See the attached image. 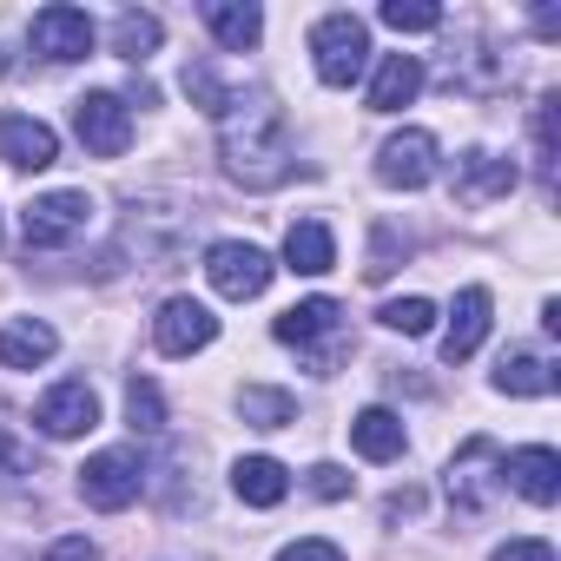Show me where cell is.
Listing matches in <instances>:
<instances>
[{
  "label": "cell",
  "mask_w": 561,
  "mask_h": 561,
  "mask_svg": "<svg viewBox=\"0 0 561 561\" xmlns=\"http://www.w3.org/2000/svg\"><path fill=\"white\" fill-rule=\"evenodd\" d=\"M351 449H357L364 462H397V456H403V416L383 410V403L357 410V416H351Z\"/></svg>",
  "instance_id": "obj_18"
},
{
  "label": "cell",
  "mask_w": 561,
  "mask_h": 561,
  "mask_svg": "<svg viewBox=\"0 0 561 561\" xmlns=\"http://www.w3.org/2000/svg\"><path fill=\"white\" fill-rule=\"evenodd\" d=\"M311 495H324V502H344V495H351V476H344L337 462H318V469H311Z\"/></svg>",
  "instance_id": "obj_31"
},
{
  "label": "cell",
  "mask_w": 561,
  "mask_h": 561,
  "mask_svg": "<svg viewBox=\"0 0 561 561\" xmlns=\"http://www.w3.org/2000/svg\"><path fill=\"white\" fill-rule=\"evenodd\" d=\"M238 416L251 430H291L298 423V397L291 390H271V383H244L238 390Z\"/></svg>",
  "instance_id": "obj_24"
},
{
  "label": "cell",
  "mask_w": 561,
  "mask_h": 561,
  "mask_svg": "<svg viewBox=\"0 0 561 561\" xmlns=\"http://www.w3.org/2000/svg\"><path fill=\"white\" fill-rule=\"evenodd\" d=\"M126 423H133L139 436H159V430H165V397H159V383H146V377L126 383Z\"/></svg>",
  "instance_id": "obj_26"
},
{
  "label": "cell",
  "mask_w": 561,
  "mask_h": 561,
  "mask_svg": "<svg viewBox=\"0 0 561 561\" xmlns=\"http://www.w3.org/2000/svg\"><path fill=\"white\" fill-rule=\"evenodd\" d=\"M205 27H211V41L225 54H244V47H257L264 14L251 8V0H205Z\"/></svg>",
  "instance_id": "obj_21"
},
{
  "label": "cell",
  "mask_w": 561,
  "mask_h": 561,
  "mask_svg": "<svg viewBox=\"0 0 561 561\" xmlns=\"http://www.w3.org/2000/svg\"><path fill=\"white\" fill-rule=\"evenodd\" d=\"M159 41H165L159 14H139V8H126V14L113 21V54H119V60H146Z\"/></svg>",
  "instance_id": "obj_25"
},
{
  "label": "cell",
  "mask_w": 561,
  "mask_h": 561,
  "mask_svg": "<svg viewBox=\"0 0 561 561\" xmlns=\"http://www.w3.org/2000/svg\"><path fill=\"white\" fill-rule=\"evenodd\" d=\"M0 159H8L14 172H47L60 159V139L34 113H0Z\"/></svg>",
  "instance_id": "obj_13"
},
{
  "label": "cell",
  "mask_w": 561,
  "mask_h": 561,
  "mask_svg": "<svg viewBox=\"0 0 561 561\" xmlns=\"http://www.w3.org/2000/svg\"><path fill=\"white\" fill-rule=\"evenodd\" d=\"M271 271H277V264H271L257 244H244V238H218V244L205 251V277H211V291H218V298H231V305L264 298Z\"/></svg>",
  "instance_id": "obj_5"
},
{
  "label": "cell",
  "mask_w": 561,
  "mask_h": 561,
  "mask_svg": "<svg viewBox=\"0 0 561 561\" xmlns=\"http://www.w3.org/2000/svg\"><path fill=\"white\" fill-rule=\"evenodd\" d=\"M211 337H218V318H211L198 298H165L159 318H152V344H159L165 357H192V351H205Z\"/></svg>",
  "instance_id": "obj_12"
},
{
  "label": "cell",
  "mask_w": 561,
  "mask_h": 561,
  "mask_svg": "<svg viewBox=\"0 0 561 561\" xmlns=\"http://www.w3.org/2000/svg\"><path fill=\"white\" fill-rule=\"evenodd\" d=\"M285 264H291L298 277H324V271L337 264V238H331V225L298 218V225L285 231Z\"/></svg>",
  "instance_id": "obj_22"
},
{
  "label": "cell",
  "mask_w": 561,
  "mask_h": 561,
  "mask_svg": "<svg viewBox=\"0 0 561 561\" xmlns=\"http://www.w3.org/2000/svg\"><path fill=\"white\" fill-rule=\"evenodd\" d=\"M515 192V159H495V152H462L456 159V198L462 205H489V198H508Z\"/></svg>",
  "instance_id": "obj_15"
},
{
  "label": "cell",
  "mask_w": 561,
  "mask_h": 561,
  "mask_svg": "<svg viewBox=\"0 0 561 561\" xmlns=\"http://www.w3.org/2000/svg\"><path fill=\"white\" fill-rule=\"evenodd\" d=\"M482 337H489V291L469 285V291H456V311H449V331H443V357L469 364L482 351Z\"/></svg>",
  "instance_id": "obj_16"
},
{
  "label": "cell",
  "mask_w": 561,
  "mask_h": 561,
  "mask_svg": "<svg viewBox=\"0 0 561 561\" xmlns=\"http://www.w3.org/2000/svg\"><path fill=\"white\" fill-rule=\"evenodd\" d=\"M502 489V449L489 436H469L456 456H449V502L456 508H489Z\"/></svg>",
  "instance_id": "obj_9"
},
{
  "label": "cell",
  "mask_w": 561,
  "mask_h": 561,
  "mask_svg": "<svg viewBox=\"0 0 561 561\" xmlns=\"http://www.w3.org/2000/svg\"><path fill=\"white\" fill-rule=\"evenodd\" d=\"M311 60H318L324 87H357L364 67H370V27L357 14H324L311 27Z\"/></svg>",
  "instance_id": "obj_3"
},
{
  "label": "cell",
  "mask_w": 561,
  "mask_h": 561,
  "mask_svg": "<svg viewBox=\"0 0 561 561\" xmlns=\"http://www.w3.org/2000/svg\"><path fill=\"white\" fill-rule=\"evenodd\" d=\"M34 423H41V436H54V443L87 436V430L100 423V397H93V383H80V377L54 383V390L34 403Z\"/></svg>",
  "instance_id": "obj_10"
},
{
  "label": "cell",
  "mask_w": 561,
  "mask_h": 561,
  "mask_svg": "<svg viewBox=\"0 0 561 561\" xmlns=\"http://www.w3.org/2000/svg\"><path fill=\"white\" fill-rule=\"evenodd\" d=\"M277 561H344V548L324 541V535H305V541H291V548H277Z\"/></svg>",
  "instance_id": "obj_29"
},
{
  "label": "cell",
  "mask_w": 561,
  "mask_h": 561,
  "mask_svg": "<svg viewBox=\"0 0 561 561\" xmlns=\"http://www.w3.org/2000/svg\"><path fill=\"white\" fill-rule=\"evenodd\" d=\"M231 489H238V502H251V508H277L291 495V469L277 462V456H238L231 462Z\"/></svg>",
  "instance_id": "obj_17"
},
{
  "label": "cell",
  "mask_w": 561,
  "mask_h": 561,
  "mask_svg": "<svg viewBox=\"0 0 561 561\" xmlns=\"http://www.w3.org/2000/svg\"><path fill=\"white\" fill-rule=\"evenodd\" d=\"M41 561H106V554H100V548H93L87 535H67V541H54V548H47Z\"/></svg>",
  "instance_id": "obj_32"
},
{
  "label": "cell",
  "mask_w": 561,
  "mask_h": 561,
  "mask_svg": "<svg viewBox=\"0 0 561 561\" xmlns=\"http://www.w3.org/2000/svg\"><path fill=\"white\" fill-rule=\"evenodd\" d=\"M377 318H383V331H403V337L436 331V305H430V298H397V305H383Z\"/></svg>",
  "instance_id": "obj_28"
},
{
  "label": "cell",
  "mask_w": 561,
  "mask_h": 561,
  "mask_svg": "<svg viewBox=\"0 0 561 561\" xmlns=\"http://www.w3.org/2000/svg\"><path fill=\"white\" fill-rule=\"evenodd\" d=\"M73 133L93 159H119L133 146V106L119 93H87V100H73Z\"/></svg>",
  "instance_id": "obj_7"
},
{
  "label": "cell",
  "mask_w": 561,
  "mask_h": 561,
  "mask_svg": "<svg viewBox=\"0 0 561 561\" xmlns=\"http://www.w3.org/2000/svg\"><path fill=\"white\" fill-rule=\"evenodd\" d=\"M8 67H14V60H8V54H0V73H8Z\"/></svg>",
  "instance_id": "obj_33"
},
{
  "label": "cell",
  "mask_w": 561,
  "mask_h": 561,
  "mask_svg": "<svg viewBox=\"0 0 561 561\" xmlns=\"http://www.w3.org/2000/svg\"><path fill=\"white\" fill-rule=\"evenodd\" d=\"M423 93V60L416 54H383L377 80H370V113H403Z\"/></svg>",
  "instance_id": "obj_20"
},
{
  "label": "cell",
  "mask_w": 561,
  "mask_h": 561,
  "mask_svg": "<svg viewBox=\"0 0 561 561\" xmlns=\"http://www.w3.org/2000/svg\"><path fill=\"white\" fill-rule=\"evenodd\" d=\"M489 561H554V548H548L541 535H515V541H502Z\"/></svg>",
  "instance_id": "obj_30"
},
{
  "label": "cell",
  "mask_w": 561,
  "mask_h": 561,
  "mask_svg": "<svg viewBox=\"0 0 561 561\" xmlns=\"http://www.w3.org/2000/svg\"><path fill=\"white\" fill-rule=\"evenodd\" d=\"M54 351H60V331H54V324H41V318H14V324H0V364H8V370H41Z\"/></svg>",
  "instance_id": "obj_19"
},
{
  "label": "cell",
  "mask_w": 561,
  "mask_h": 561,
  "mask_svg": "<svg viewBox=\"0 0 561 561\" xmlns=\"http://www.w3.org/2000/svg\"><path fill=\"white\" fill-rule=\"evenodd\" d=\"M383 27L390 34H436L443 8H430V0H383Z\"/></svg>",
  "instance_id": "obj_27"
},
{
  "label": "cell",
  "mask_w": 561,
  "mask_h": 561,
  "mask_svg": "<svg viewBox=\"0 0 561 561\" xmlns=\"http://www.w3.org/2000/svg\"><path fill=\"white\" fill-rule=\"evenodd\" d=\"M139 489H146V469H139L133 449H100V456L80 462V495H87V508H100V515L133 508Z\"/></svg>",
  "instance_id": "obj_4"
},
{
  "label": "cell",
  "mask_w": 561,
  "mask_h": 561,
  "mask_svg": "<svg viewBox=\"0 0 561 561\" xmlns=\"http://www.w3.org/2000/svg\"><path fill=\"white\" fill-rule=\"evenodd\" d=\"M495 390L502 397H554V364L535 357V351H508L495 364Z\"/></svg>",
  "instance_id": "obj_23"
},
{
  "label": "cell",
  "mask_w": 561,
  "mask_h": 561,
  "mask_svg": "<svg viewBox=\"0 0 561 561\" xmlns=\"http://www.w3.org/2000/svg\"><path fill=\"white\" fill-rule=\"evenodd\" d=\"M87 225H93V198H87V192H41V198L21 211V231H27L34 251H60V244H73Z\"/></svg>",
  "instance_id": "obj_6"
},
{
  "label": "cell",
  "mask_w": 561,
  "mask_h": 561,
  "mask_svg": "<svg viewBox=\"0 0 561 561\" xmlns=\"http://www.w3.org/2000/svg\"><path fill=\"white\" fill-rule=\"evenodd\" d=\"M218 146H225V172L251 192H271L298 172V146L285 126V106H271L264 93H231L218 113Z\"/></svg>",
  "instance_id": "obj_1"
},
{
  "label": "cell",
  "mask_w": 561,
  "mask_h": 561,
  "mask_svg": "<svg viewBox=\"0 0 561 561\" xmlns=\"http://www.w3.org/2000/svg\"><path fill=\"white\" fill-rule=\"evenodd\" d=\"M502 482H515V495H522V502L548 508V502L561 495V456H554L548 443H528V449L502 456Z\"/></svg>",
  "instance_id": "obj_14"
},
{
  "label": "cell",
  "mask_w": 561,
  "mask_h": 561,
  "mask_svg": "<svg viewBox=\"0 0 561 561\" xmlns=\"http://www.w3.org/2000/svg\"><path fill=\"white\" fill-rule=\"evenodd\" d=\"M271 337L291 344V351H305L318 377H331V370L344 364V351H351V344H344V311H337V298H305V305H291L285 318L271 324Z\"/></svg>",
  "instance_id": "obj_2"
},
{
  "label": "cell",
  "mask_w": 561,
  "mask_h": 561,
  "mask_svg": "<svg viewBox=\"0 0 561 561\" xmlns=\"http://www.w3.org/2000/svg\"><path fill=\"white\" fill-rule=\"evenodd\" d=\"M27 41H34V54H47V60H87L93 41H100V27H93L87 8H41L34 27H27Z\"/></svg>",
  "instance_id": "obj_11"
},
{
  "label": "cell",
  "mask_w": 561,
  "mask_h": 561,
  "mask_svg": "<svg viewBox=\"0 0 561 561\" xmlns=\"http://www.w3.org/2000/svg\"><path fill=\"white\" fill-rule=\"evenodd\" d=\"M377 179H383L390 192H423V185L436 179V133H423V126L390 133V139L377 146Z\"/></svg>",
  "instance_id": "obj_8"
}]
</instances>
